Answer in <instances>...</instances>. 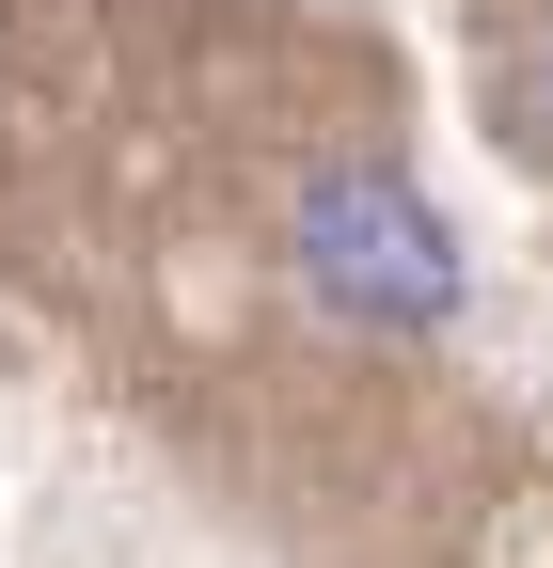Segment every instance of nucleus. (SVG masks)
I'll use <instances>...</instances> for the list:
<instances>
[{"label":"nucleus","instance_id":"f257e3e1","mask_svg":"<svg viewBox=\"0 0 553 568\" xmlns=\"http://www.w3.org/2000/svg\"><path fill=\"white\" fill-rule=\"evenodd\" d=\"M301 284L364 332H443L459 316V253H443L411 174H316L301 190Z\"/></svg>","mask_w":553,"mask_h":568},{"label":"nucleus","instance_id":"f03ea898","mask_svg":"<svg viewBox=\"0 0 553 568\" xmlns=\"http://www.w3.org/2000/svg\"><path fill=\"white\" fill-rule=\"evenodd\" d=\"M491 126L553 159V0H522V17H506V48H491Z\"/></svg>","mask_w":553,"mask_h":568}]
</instances>
